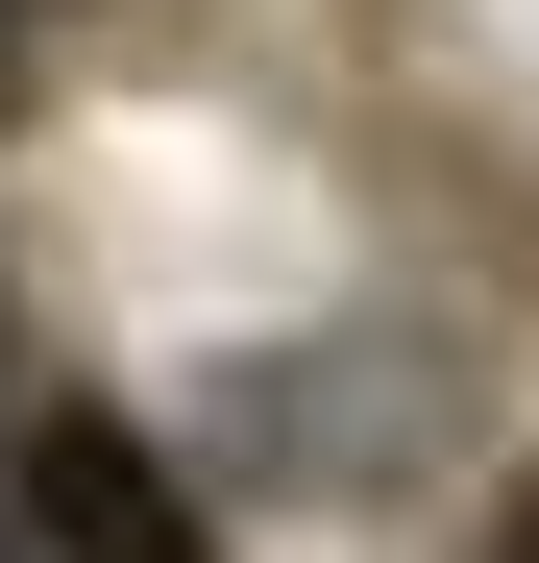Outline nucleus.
Here are the masks:
<instances>
[{
  "label": "nucleus",
  "mask_w": 539,
  "mask_h": 563,
  "mask_svg": "<svg viewBox=\"0 0 539 563\" xmlns=\"http://www.w3.org/2000/svg\"><path fill=\"white\" fill-rule=\"evenodd\" d=\"M491 563H539V490H515V539H491Z\"/></svg>",
  "instance_id": "f03ea898"
},
{
  "label": "nucleus",
  "mask_w": 539,
  "mask_h": 563,
  "mask_svg": "<svg viewBox=\"0 0 539 563\" xmlns=\"http://www.w3.org/2000/svg\"><path fill=\"white\" fill-rule=\"evenodd\" d=\"M0 465H25V539H50V563H221V515L172 490V441L99 417V393H25Z\"/></svg>",
  "instance_id": "f257e3e1"
},
{
  "label": "nucleus",
  "mask_w": 539,
  "mask_h": 563,
  "mask_svg": "<svg viewBox=\"0 0 539 563\" xmlns=\"http://www.w3.org/2000/svg\"><path fill=\"white\" fill-rule=\"evenodd\" d=\"M0 25H25V0H0Z\"/></svg>",
  "instance_id": "7ed1b4c3"
}]
</instances>
